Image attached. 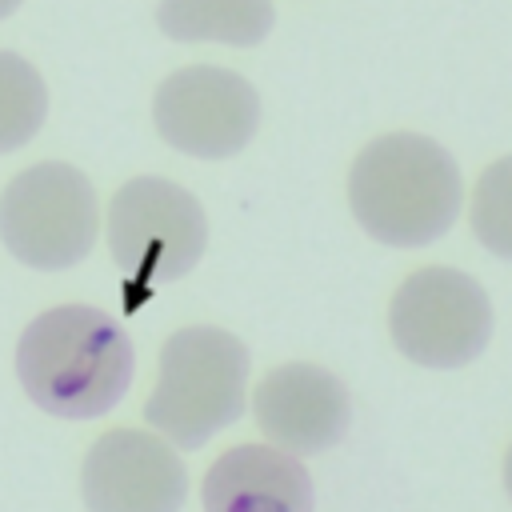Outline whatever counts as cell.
<instances>
[{"mask_svg": "<svg viewBox=\"0 0 512 512\" xmlns=\"http://www.w3.org/2000/svg\"><path fill=\"white\" fill-rule=\"evenodd\" d=\"M16 376L40 412L96 420L124 400L136 376V348L124 324L104 308L56 304L20 332Z\"/></svg>", "mask_w": 512, "mask_h": 512, "instance_id": "6da1fadb", "label": "cell"}, {"mask_svg": "<svg viewBox=\"0 0 512 512\" xmlns=\"http://www.w3.org/2000/svg\"><path fill=\"white\" fill-rule=\"evenodd\" d=\"M348 208L376 244H436L464 208L460 164L424 132H384L348 168Z\"/></svg>", "mask_w": 512, "mask_h": 512, "instance_id": "7a4b0ae2", "label": "cell"}, {"mask_svg": "<svg viewBox=\"0 0 512 512\" xmlns=\"http://www.w3.org/2000/svg\"><path fill=\"white\" fill-rule=\"evenodd\" d=\"M252 356L244 340L216 324L176 328L156 364L144 420L172 448H204L248 408Z\"/></svg>", "mask_w": 512, "mask_h": 512, "instance_id": "3957f363", "label": "cell"}, {"mask_svg": "<svg viewBox=\"0 0 512 512\" xmlns=\"http://www.w3.org/2000/svg\"><path fill=\"white\" fill-rule=\"evenodd\" d=\"M100 236V200L92 180L64 160H40L16 172L0 192V244L36 272L76 268Z\"/></svg>", "mask_w": 512, "mask_h": 512, "instance_id": "277c9868", "label": "cell"}, {"mask_svg": "<svg viewBox=\"0 0 512 512\" xmlns=\"http://www.w3.org/2000/svg\"><path fill=\"white\" fill-rule=\"evenodd\" d=\"M496 328L488 288L452 264L408 272L388 300V336L404 360L432 372L472 364Z\"/></svg>", "mask_w": 512, "mask_h": 512, "instance_id": "5b68a950", "label": "cell"}, {"mask_svg": "<svg viewBox=\"0 0 512 512\" xmlns=\"http://www.w3.org/2000/svg\"><path fill=\"white\" fill-rule=\"evenodd\" d=\"M104 236L116 268L136 284H172L188 276L208 248L204 204L168 176L124 180L104 212Z\"/></svg>", "mask_w": 512, "mask_h": 512, "instance_id": "8992f818", "label": "cell"}, {"mask_svg": "<svg viewBox=\"0 0 512 512\" xmlns=\"http://www.w3.org/2000/svg\"><path fill=\"white\" fill-rule=\"evenodd\" d=\"M152 124L160 140L196 160H228L260 128V92L232 68L188 64L152 92Z\"/></svg>", "mask_w": 512, "mask_h": 512, "instance_id": "52a82bcc", "label": "cell"}, {"mask_svg": "<svg viewBox=\"0 0 512 512\" xmlns=\"http://www.w3.org/2000/svg\"><path fill=\"white\" fill-rule=\"evenodd\" d=\"M80 496L88 512H180L188 500V472L160 432L112 428L84 452Z\"/></svg>", "mask_w": 512, "mask_h": 512, "instance_id": "ba28073f", "label": "cell"}, {"mask_svg": "<svg viewBox=\"0 0 512 512\" xmlns=\"http://www.w3.org/2000/svg\"><path fill=\"white\" fill-rule=\"evenodd\" d=\"M252 416L268 444L292 456H316L340 444L352 428L348 384L312 360H288L268 368L252 392Z\"/></svg>", "mask_w": 512, "mask_h": 512, "instance_id": "9c48e42d", "label": "cell"}, {"mask_svg": "<svg viewBox=\"0 0 512 512\" xmlns=\"http://www.w3.org/2000/svg\"><path fill=\"white\" fill-rule=\"evenodd\" d=\"M204 512H316V484L300 456L260 440L220 452L200 484Z\"/></svg>", "mask_w": 512, "mask_h": 512, "instance_id": "30bf717a", "label": "cell"}, {"mask_svg": "<svg viewBox=\"0 0 512 512\" xmlns=\"http://www.w3.org/2000/svg\"><path fill=\"white\" fill-rule=\"evenodd\" d=\"M276 24L272 0H160L156 28L176 44L256 48Z\"/></svg>", "mask_w": 512, "mask_h": 512, "instance_id": "8fae6325", "label": "cell"}, {"mask_svg": "<svg viewBox=\"0 0 512 512\" xmlns=\"http://www.w3.org/2000/svg\"><path fill=\"white\" fill-rule=\"evenodd\" d=\"M48 116V84L32 60L0 48V156L24 148Z\"/></svg>", "mask_w": 512, "mask_h": 512, "instance_id": "7c38bea8", "label": "cell"}, {"mask_svg": "<svg viewBox=\"0 0 512 512\" xmlns=\"http://www.w3.org/2000/svg\"><path fill=\"white\" fill-rule=\"evenodd\" d=\"M468 228L484 252L512 260V152L480 168L468 192Z\"/></svg>", "mask_w": 512, "mask_h": 512, "instance_id": "4fadbf2b", "label": "cell"}, {"mask_svg": "<svg viewBox=\"0 0 512 512\" xmlns=\"http://www.w3.org/2000/svg\"><path fill=\"white\" fill-rule=\"evenodd\" d=\"M500 484H504V492H508V500H512V440H508L504 460H500Z\"/></svg>", "mask_w": 512, "mask_h": 512, "instance_id": "5bb4252c", "label": "cell"}, {"mask_svg": "<svg viewBox=\"0 0 512 512\" xmlns=\"http://www.w3.org/2000/svg\"><path fill=\"white\" fill-rule=\"evenodd\" d=\"M20 4H24V0H0V20H8V16L20 8Z\"/></svg>", "mask_w": 512, "mask_h": 512, "instance_id": "9a60e30c", "label": "cell"}]
</instances>
